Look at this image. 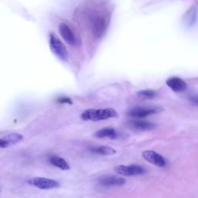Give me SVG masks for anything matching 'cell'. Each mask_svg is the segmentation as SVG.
<instances>
[{
    "instance_id": "6",
    "label": "cell",
    "mask_w": 198,
    "mask_h": 198,
    "mask_svg": "<svg viewBox=\"0 0 198 198\" xmlns=\"http://www.w3.org/2000/svg\"><path fill=\"white\" fill-rule=\"evenodd\" d=\"M28 184L41 190H50L60 187V183L49 178L35 177L28 181Z\"/></svg>"
},
{
    "instance_id": "11",
    "label": "cell",
    "mask_w": 198,
    "mask_h": 198,
    "mask_svg": "<svg viewBox=\"0 0 198 198\" xmlns=\"http://www.w3.org/2000/svg\"><path fill=\"white\" fill-rule=\"evenodd\" d=\"M22 136L18 133H11L0 139V148H6L22 140Z\"/></svg>"
},
{
    "instance_id": "18",
    "label": "cell",
    "mask_w": 198,
    "mask_h": 198,
    "mask_svg": "<svg viewBox=\"0 0 198 198\" xmlns=\"http://www.w3.org/2000/svg\"><path fill=\"white\" fill-rule=\"evenodd\" d=\"M189 100L194 105H198V95L197 94H194V95L190 96Z\"/></svg>"
},
{
    "instance_id": "19",
    "label": "cell",
    "mask_w": 198,
    "mask_h": 198,
    "mask_svg": "<svg viewBox=\"0 0 198 198\" xmlns=\"http://www.w3.org/2000/svg\"><path fill=\"white\" fill-rule=\"evenodd\" d=\"M57 101L60 103H69V104H71L72 103L71 100H70V99L68 97L59 98L57 99Z\"/></svg>"
},
{
    "instance_id": "9",
    "label": "cell",
    "mask_w": 198,
    "mask_h": 198,
    "mask_svg": "<svg viewBox=\"0 0 198 198\" xmlns=\"http://www.w3.org/2000/svg\"><path fill=\"white\" fill-rule=\"evenodd\" d=\"M143 158L148 163L159 167H164L166 165L165 159L161 155L157 153L155 151L146 150L142 152Z\"/></svg>"
},
{
    "instance_id": "16",
    "label": "cell",
    "mask_w": 198,
    "mask_h": 198,
    "mask_svg": "<svg viewBox=\"0 0 198 198\" xmlns=\"http://www.w3.org/2000/svg\"><path fill=\"white\" fill-rule=\"evenodd\" d=\"M49 162L52 165L55 166L63 170H68L70 169V166L67 163V161H65V160H64L61 157H59V156H51L49 159Z\"/></svg>"
},
{
    "instance_id": "10",
    "label": "cell",
    "mask_w": 198,
    "mask_h": 198,
    "mask_svg": "<svg viewBox=\"0 0 198 198\" xmlns=\"http://www.w3.org/2000/svg\"><path fill=\"white\" fill-rule=\"evenodd\" d=\"M128 126L137 131H149L156 128V125L145 120H131L128 122Z\"/></svg>"
},
{
    "instance_id": "5",
    "label": "cell",
    "mask_w": 198,
    "mask_h": 198,
    "mask_svg": "<svg viewBox=\"0 0 198 198\" xmlns=\"http://www.w3.org/2000/svg\"><path fill=\"white\" fill-rule=\"evenodd\" d=\"M114 170L118 174L125 176H139V175L144 174L146 172V170L143 167H142L141 166L136 165V164H132L129 166H118L115 167Z\"/></svg>"
},
{
    "instance_id": "8",
    "label": "cell",
    "mask_w": 198,
    "mask_h": 198,
    "mask_svg": "<svg viewBox=\"0 0 198 198\" xmlns=\"http://www.w3.org/2000/svg\"><path fill=\"white\" fill-rule=\"evenodd\" d=\"M59 33L64 40L71 46H75L77 44V37L75 33L68 24L62 22L59 25Z\"/></svg>"
},
{
    "instance_id": "17",
    "label": "cell",
    "mask_w": 198,
    "mask_h": 198,
    "mask_svg": "<svg viewBox=\"0 0 198 198\" xmlns=\"http://www.w3.org/2000/svg\"><path fill=\"white\" fill-rule=\"evenodd\" d=\"M137 94L139 97L143 98L151 99L155 98V96H156V92L153 90H142L138 92Z\"/></svg>"
},
{
    "instance_id": "3",
    "label": "cell",
    "mask_w": 198,
    "mask_h": 198,
    "mask_svg": "<svg viewBox=\"0 0 198 198\" xmlns=\"http://www.w3.org/2000/svg\"><path fill=\"white\" fill-rule=\"evenodd\" d=\"M50 46L53 52L59 59L66 61L68 58V52L66 46L55 34H50Z\"/></svg>"
},
{
    "instance_id": "13",
    "label": "cell",
    "mask_w": 198,
    "mask_h": 198,
    "mask_svg": "<svg viewBox=\"0 0 198 198\" xmlns=\"http://www.w3.org/2000/svg\"><path fill=\"white\" fill-rule=\"evenodd\" d=\"M94 136L98 139H103V138H109L112 140H116L118 137V132L112 127H106V128H101L100 130L97 131L94 133Z\"/></svg>"
},
{
    "instance_id": "2",
    "label": "cell",
    "mask_w": 198,
    "mask_h": 198,
    "mask_svg": "<svg viewBox=\"0 0 198 198\" xmlns=\"http://www.w3.org/2000/svg\"><path fill=\"white\" fill-rule=\"evenodd\" d=\"M92 33L95 37H101L107 28V20L105 17L99 13H93L89 18Z\"/></svg>"
},
{
    "instance_id": "4",
    "label": "cell",
    "mask_w": 198,
    "mask_h": 198,
    "mask_svg": "<svg viewBox=\"0 0 198 198\" xmlns=\"http://www.w3.org/2000/svg\"><path fill=\"white\" fill-rule=\"evenodd\" d=\"M162 111V108L160 107H145V106H137L132 108L128 111V116L133 118H142L147 117L153 114L159 113Z\"/></svg>"
},
{
    "instance_id": "12",
    "label": "cell",
    "mask_w": 198,
    "mask_h": 198,
    "mask_svg": "<svg viewBox=\"0 0 198 198\" xmlns=\"http://www.w3.org/2000/svg\"><path fill=\"white\" fill-rule=\"evenodd\" d=\"M167 86L175 92H184L187 88V84L183 79L177 77H172L166 81Z\"/></svg>"
},
{
    "instance_id": "14",
    "label": "cell",
    "mask_w": 198,
    "mask_h": 198,
    "mask_svg": "<svg viewBox=\"0 0 198 198\" xmlns=\"http://www.w3.org/2000/svg\"><path fill=\"white\" fill-rule=\"evenodd\" d=\"M196 17H197V10L195 6H191L187 13H185L184 17V20L185 24L187 26H193L196 22Z\"/></svg>"
},
{
    "instance_id": "7",
    "label": "cell",
    "mask_w": 198,
    "mask_h": 198,
    "mask_svg": "<svg viewBox=\"0 0 198 198\" xmlns=\"http://www.w3.org/2000/svg\"><path fill=\"white\" fill-rule=\"evenodd\" d=\"M98 184L101 187H120L125 184V179L116 175H102L98 178Z\"/></svg>"
},
{
    "instance_id": "15",
    "label": "cell",
    "mask_w": 198,
    "mask_h": 198,
    "mask_svg": "<svg viewBox=\"0 0 198 198\" xmlns=\"http://www.w3.org/2000/svg\"><path fill=\"white\" fill-rule=\"evenodd\" d=\"M90 151L93 153L105 156H111L116 153V151L114 148L105 146H93L90 148Z\"/></svg>"
},
{
    "instance_id": "1",
    "label": "cell",
    "mask_w": 198,
    "mask_h": 198,
    "mask_svg": "<svg viewBox=\"0 0 198 198\" xmlns=\"http://www.w3.org/2000/svg\"><path fill=\"white\" fill-rule=\"evenodd\" d=\"M118 114L115 109L112 108H101V109H88L82 112L81 118L84 121L98 122L101 120H106L112 118H117Z\"/></svg>"
}]
</instances>
